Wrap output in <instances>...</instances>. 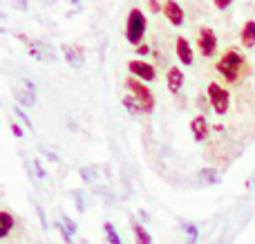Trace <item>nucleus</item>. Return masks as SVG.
Masks as SVG:
<instances>
[{
	"label": "nucleus",
	"instance_id": "nucleus-1",
	"mask_svg": "<svg viewBox=\"0 0 255 244\" xmlns=\"http://www.w3.org/2000/svg\"><path fill=\"white\" fill-rule=\"evenodd\" d=\"M215 70L224 76V81L229 85H238L244 81V76L249 74L251 67H249V63H247V56H242L238 49H229V52L217 61Z\"/></svg>",
	"mask_w": 255,
	"mask_h": 244
},
{
	"label": "nucleus",
	"instance_id": "nucleus-2",
	"mask_svg": "<svg viewBox=\"0 0 255 244\" xmlns=\"http://www.w3.org/2000/svg\"><path fill=\"white\" fill-rule=\"evenodd\" d=\"M145 29H148V20H145V13L141 9H130L126 20V38L130 40L132 45H141L145 36Z\"/></svg>",
	"mask_w": 255,
	"mask_h": 244
},
{
	"label": "nucleus",
	"instance_id": "nucleus-3",
	"mask_svg": "<svg viewBox=\"0 0 255 244\" xmlns=\"http://www.w3.org/2000/svg\"><path fill=\"white\" fill-rule=\"evenodd\" d=\"M126 88L130 90L132 97L139 101V106L143 108V112H152L154 110V94L150 92V88L143 83V81L130 76V79H126Z\"/></svg>",
	"mask_w": 255,
	"mask_h": 244
},
{
	"label": "nucleus",
	"instance_id": "nucleus-4",
	"mask_svg": "<svg viewBox=\"0 0 255 244\" xmlns=\"http://www.w3.org/2000/svg\"><path fill=\"white\" fill-rule=\"evenodd\" d=\"M16 38L25 43L27 52H29L36 61H43V63L54 61V47H52V45L43 43V40H38V38H31V36H27V34H18Z\"/></svg>",
	"mask_w": 255,
	"mask_h": 244
},
{
	"label": "nucleus",
	"instance_id": "nucleus-5",
	"mask_svg": "<svg viewBox=\"0 0 255 244\" xmlns=\"http://www.w3.org/2000/svg\"><path fill=\"white\" fill-rule=\"evenodd\" d=\"M208 94V101H211L213 110L217 112V115H226L231 108V92L226 88H222L220 83H211L206 90Z\"/></svg>",
	"mask_w": 255,
	"mask_h": 244
},
{
	"label": "nucleus",
	"instance_id": "nucleus-6",
	"mask_svg": "<svg viewBox=\"0 0 255 244\" xmlns=\"http://www.w3.org/2000/svg\"><path fill=\"white\" fill-rule=\"evenodd\" d=\"M197 47H199V52H202V56H206V58L215 56V52H217V36H215V31H213L211 27H202V29H199Z\"/></svg>",
	"mask_w": 255,
	"mask_h": 244
},
{
	"label": "nucleus",
	"instance_id": "nucleus-7",
	"mask_svg": "<svg viewBox=\"0 0 255 244\" xmlns=\"http://www.w3.org/2000/svg\"><path fill=\"white\" fill-rule=\"evenodd\" d=\"M13 97H16V101L20 108L36 106V85L31 83L29 79H22V88L13 90Z\"/></svg>",
	"mask_w": 255,
	"mask_h": 244
},
{
	"label": "nucleus",
	"instance_id": "nucleus-8",
	"mask_svg": "<svg viewBox=\"0 0 255 244\" xmlns=\"http://www.w3.org/2000/svg\"><path fill=\"white\" fill-rule=\"evenodd\" d=\"M61 52H63V58H65L67 65L72 67H83L85 63V49L76 43H63L61 45Z\"/></svg>",
	"mask_w": 255,
	"mask_h": 244
},
{
	"label": "nucleus",
	"instance_id": "nucleus-9",
	"mask_svg": "<svg viewBox=\"0 0 255 244\" xmlns=\"http://www.w3.org/2000/svg\"><path fill=\"white\" fill-rule=\"evenodd\" d=\"M128 70H130V74L134 76V79L143 81V83H150V81H154V76H157L154 67L145 61H139V58H134V61L128 63Z\"/></svg>",
	"mask_w": 255,
	"mask_h": 244
},
{
	"label": "nucleus",
	"instance_id": "nucleus-10",
	"mask_svg": "<svg viewBox=\"0 0 255 244\" xmlns=\"http://www.w3.org/2000/svg\"><path fill=\"white\" fill-rule=\"evenodd\" d=\"M161 11H163V16L168 18V22H170V25H175V27L184 25L186 13H184V7H181L177 0H166V2H163V7H161Z\"/></svg>",
	"mask_w": 255,
	"mask_h": 244
},
{
	"label": "nucleus",
	"instance_id": "nucleus-11",
	"mask_svg": "<svg viewBox=\"0 0 255 244\" xmlns=\"http://www.w3.org/2000/svg\"><path fill=\"white\" fill-rule=\"evenodd\" d=\"M175 52H177V58H179L184 65H193V47H190V40L186 38V36H177L175 40Z\"/></svg>",
	"mask_w": 255,
	"mask_h": 244
},
{
	"label": "nucleus",
	"instance_id": "nucleus-12",
	"mask_svg": "<svg viewBox=\"0 0 255 244\" xmlns=\"http://www.w3.org/2000/svg\"><path fill=\"white\" fill-rule=\"evenodd\" d=\"M190 132H193L195 141H204L211 132V125H208V119L204 115H197L193 121H190Z\"/></svg>",
	"mask_w": 255,
	"mask_h": 244
},
{
	"label": "nucleus",
	"instance_id": "nucleus-13",
	"mask_svg": "<svg viewBox=\"0 0 255 244\" xmlns=\"http://www.w3.org/2000/svg\"><path fill=\"white\" fill-rule=\"evenodd\" d=\"M184 81H186V76H184V72H181L179 67H168L166 85H168V90H170L172 94H179V90L184 88Z\"/></svg>",
	"mask_w": 255,
	"mask_h": 244
},
{
	"label": "nucleus",
	"instance_id": "nucleus-14",
	"mask_svg": "<svg viewBox=\"0 0 255 244\" xmlns=\"http://www.w3.org/2000/svg\"><path fill=\"white\" fill-rule=\"evenodd\" d=\"M240 43H242V47H247V49L255 47V20L244 22V27L240 29Z\"/></svg>",
	"mask_w": 255,
	"mask_h": 244
},
{
	"label": "nucleus",
	"instance_id": "nucleus-15",
	"mask_svg": "<svg viewBox=\"0 0 255 244\" xmlns=\"http://www.w3.org/2000/svg\"><path fill=\"white\" fill-rule=\"evenodd\" d=\"M13 227H16L13 215L9 213V211H0V240H2V238H7L9 233L13 231Z\"/></svg>",
	"mask_w": 255,
	"mask_h": 244
},
{
	"label": "nucleus",
	"instance_id": "nucleus-16",
	"mask_svg": "<svg viewBox=\"0 0 255 244\" xmlns=\"http://www.w3.org/2000/svg\"><path fill=\"white\" fill-rule=\"evenodd\" d=\"M132 233H134V242L136 244H152V238H150V233L145 231V229L141 227L136 220H132Z\"/></svg>",
	"mask_w": 255,
	"mask_h": 244
},
{
	"label": "nucleus",
	"instance_id": "nucleus-17",
	"mask_svg": "<svg viewBox=\"0 0 255 244\" xmlns=\"http://www.w3.org/2000/svg\"><path fill=\"white\" fill-rule=\"evenodd\" d=\"M121 103H124V108H126V110L130 112V115H134V117L143 112V108L139 106V101H136V99L132 97V94H128V97H124V101H121Z\"/></svg>",
	"mask_w": 255,
	"mask_h": 244
},
{
	"label": "nucleus",
	"instance_id": "nucleus-18",
	"mask_svg": "<svg viewBox=\"0 0 255 244\" xmlns=\"http://www.w3.org/2000/svg\"><path fill=\"white\" fill-rule=\"evenodd\" d=\"M103 231H106L108 244H121V238H119V233H117V229H115V224H112V222L103 224Z\"/></svg>",
	"mask_w": 255,
	"mask_h": 244
},
{
	"label": "nucleus",
	"instance_id": "nucleus-19",
	"mask_svg": "<svg viewBox=\"0 0 255 244\" xmlns=\"http://www.w3.org/2000/svg\"><path fill=\"white\" fill-rule=\"evenodd\" d=\"M199 179H204V182H208V184H215L217 179H220V175L213 168H204V170H199Z\"/></svg>",
	"mask_w": 255,
	"mask_h": 244
},
{
	"label": "nucleus",
	"instance_id": "nucleus-20",
	"mask_svg": "<svg viewBox=\"0 0 255 244\" xmlns=\"http://www.w3.org/2000/svg\"><path fill=\"white\" fill-rule=\"evenodd\" d=\"M61 224H63V229H65L70 236H74V233H76V222H74V220H70L67 215H63V218H61Z\"/></svg>",
	"mask_w": 255,
	"mask_h": 244
},
{
	"label": "nucleus",
	"instance_id": "nucleus-21",
	"mask_svg": "<svg viewBox=\"0 0 255 244\" xmlns=\"http://www.w3.org/2000/svg\"><path fill=\"white\" fill-rule=\"evenodd\" d=\"M184 231L188 233V240H190V244L193 242H197V236H199V231H197V227H195V224H184Z\"/></svg>",
	"mask_w": 255,
	"mask_h": 244
},
{
	"label": "nucleus",
	"instance_id": "nucleus-22",
	"mask_svg": "<svg viewBox=\"0 0 255 244\" xmlns=\"http://www.w3.org/2000/svg\"><path fill=\"white\" fill-rule=\"evenodd\" d=\"M16 117L22 121V123L27 125V130H34V123H31V121H29V117L25 115V110H22V108H16Z\"/></svg>",
	"mask_w": 255,
	"mask_h": 244
},
{
	"label": "nucleus",
	"instance_id": "nucleus-23",
	"mask_svg": "<svg viewBox=\"0 0 255 244\" xmlns=\"http://www.w3.org/2000/svg\"><path fill=\"white\" fill-rule=\"evenodd\" d=\"M13 7H16L18 11H29V4H27V0H13Z\"/></svg>",
	"mask_w": 255,
	"mask_h": 244
},
{
	"label": "nucleus",
	"instance_id": "nucleus-24",
	"mask_svg": "<svg viewBox=\"0 0 255 244\" xmlns=\"http://www.w3.org/2000/svg\"><path fill=\"white\" fill-rule=\"evenodd\" d=\"M148 7H150V11L152 13H159L163 4H159V0H148Z\"/></svg>",
	"mask_w": 255,
	"mask_h": 244
},
{
	"label": "nucleus",
	"instance_id": "nucleus-25",
	"mask_svg": "<svg viewBox=\"0 0 255 244\" xmlns=\"http://www.w3.org/2000/svg\"><path fill=\"white\" fill-rule=\"evenodd\" d=\"M215 2V7L217 9H226V7H231V4L235 2V0H213Z\"/></svg>",
	"mask_w": 255,
	"mask_h": 244
},
{
	"label": "nucleus",
	"instance_id": "nucleus-26",
	"mask_svg": "<svg viewBox=\"0 0 255 244\" xmlns=\"http://www.w3.org/2000/svg\"><path fill=\"white\" fill-rule=\"evenodd\" d=\"M36 213H38V218H40V224H43V229H47L49 224H47V218H45V211L40 209V206H36Z\"/></svg>",
	"mask_w": 255,
	"mask_h": 244
},
{
	"label": "nucleus",
	"instance_id": "nucleus-27",
	"mask_svg": "<svg viewBox=\"0 0 255 244\" xmlns=\"http://www.w3.org/2000/svg\"><path fill=\"white\" fill-rule=\"evenodd\" d=\"M9 128H11V132H13V134H16V137H18V139H20V137H22V134H25V130H22V128H20V125H18V123H11V125H9Z\"/></svg>",
	"mask_w": 255,
	"mask_h": 244
},
{
	"label": "nucleus",
	"instance_id": "nucleus-28",
	"mask_svg": "<svg viewBox=\"0 0 255 244\" xmlns=\"http://www.w3.org/2000/svg\"><path fill=\"white\" fill-rule=\"evenodd\" d=\"M72 195L76 197V206H79V211H85V206H83V197H81V193H79V191H72Z\"/></svg>",
	"mask_w": 255,
	"mask_h": 244
},
{
	"label": "nucleus",
	"instance_id": "nucleus-29",
	"mask_svg": "<svg viewBox=\"0 0 255 244\" xmlns=\"http://www.w3.org/2000/svg\"><path fill=\"white\" fill-rule=\"evenodd\" d=\"M58 231H61L63 240H65L67 244H72V236H70V233H67V231H65V229H63V224H58Z\"/></svg>",
	"mask_w": 255,
	"mask_h": 244
},
{
	"label": "nucleus",
	"instance_id": "nucleus-30",
	"mask_svg": "<svg viewBox=\"0 0 255 244\" xmlns=\"http://www.w3.org/2000/svg\"><path fill=\"white\" fill-rule=\"evenodd\" d=\"M136 52H139V54H148V52H150V47H148V45L141 43V45H136Z\"/></svg>",
	"mask_w": 255,
	"mask_h": 244
},
{
	"label": "nucleus",
	"instance_id": "nucleus-31",
	"mask_svg": "<svg viewBox=\"0 0 255 244\" xmlns=\"http://www.w3.org/2000/svg\"><path fill=\"white\" fill-rule=\"evenodd\" d=\"M34 168H36V173H38L40 177H45V170L40 168V161H34Z\"/></svg>",
	"mask_w": 255,
	"mask_h": 244
},
{
	"label": "nucleus",
	"instance_id": "nucleus-32",
	"mask_svg": "<svg viewBox=\"0 0 255 244\" xmlns=\"http://www.w3.org/2000/svg\"><path fill=\"white\" fill-rule=\"evenodd\" d=\"M70 4H81V0H70Z\"/></svg>",
	"mask_w": 255,
	"mask_h": 244
},
{
	"label": "nucleus",
	"instance_id": "nucleus-33",
	"mask_svg": "<svg viewBox=\"0 0 255 244\" xmlns=\"http://www.w3.org/2000/svg\"><path fill=\"white\" fill-rule=\"evenodd\" d=\"M43 2H47V4H52V2H58V0H43Z\"/></svg>",
	"mask_w": 255,
	"mask_h": 244
},
{
	"label": "nucleus",
	"instance_id": "nucleus-34",
	"mask_svg": "<svg viewBox=\"0 0 255 244\" xmlns=\"http://www.w3.org/2000/svg\"><path fill=\"white\" fill-rule=\"evenodd\" d=\"M2 31H4V29H2V27H0V34H2Z\"/></svg>",
	"mask_w": 255,
	"mask_h": 244
},
{
	"label": "nucleus",
	"instance_id": "nucleus-35",
	"mask_svg": "<svg viewBox=\"0 0 255 244\" xmlns=\"http://www.w3.org/2000/svg\"><path fill=\"white\" fill-rule=\"evenodd\" d=\"M0 18H4V13H0Z\"/></svg>",
	"mask_w": 255,
	"mask_h": 244
}]
</instances>
